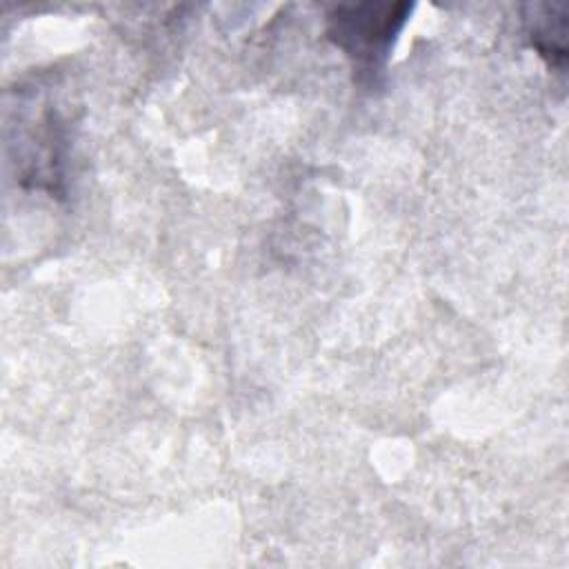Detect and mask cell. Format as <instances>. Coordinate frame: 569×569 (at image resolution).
I'll return each instance as SVG.
<instances>
[{
    "mask_svg": "<svg viewBox=\"0 0 569 569\" xmlns=\"http://www.w3.org/2000/svg\"><path fill=\"white\" fill-rule=\"evenodd\" d=\"M409 13L407 2L340 4L327 16V36L351 60L353 71L373 78Z\"/></svg>",
    "mask_w": 569,
    "mask_h": 569,
    "instance_id": "obj_1",
    "label": "cell"
},
{
    "mask_svg": "<svg viewBox=\"0 0 569 569\" xmlns=\"http://www.w3.org/2000/svg\"><path fill=\"white\" fill-rule=\"evenodd\" d=\"M527 38L549 69L562 71L567 62V13L560 4H529Z\"/></svg>",
    "mask_w": 569,
    "mask_h": 569,
    "instance_id": "obj_2",
    "label": "cell"
}]
</instances>
